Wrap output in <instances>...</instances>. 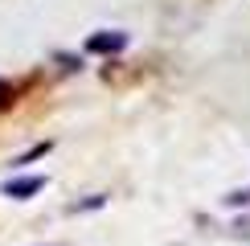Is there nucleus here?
Segmentation results:
<instances>
[{"mask_svg": "<svg viewBox=\"0 0 250 246\" xmlns=\"http://www.w3.org/2000/svg\"><path fill=\"white\" fill-rule=\"evenodd\" d=\"M127 45H131V37L119 33V29H115V33L103 29V33H90V37H86V49H90V54H123Z\"/></svg>", "mask_w": 250, "mask_h": 246, "instance_id": "1", "label": "nucleus"}, {"mask_svg": "<svg viewBox=\"0 0 250 246\" xmlns=\"http://www.w3.org/2000/svg\"><path fill=\"white\" fill-rule=\"evenodd\" d=\"M4 102H13V86H8V82L0 78V107H4Z\"/></svg>", "mask_w": 250, "mask_h": 246, "instance_id": "5", "label": "nucleus"}, {"mask_svg": "<svg viewBox=\"0 0 250 246\" xmlns=\"http://www.w3.org/2000/svg\"><path fill=\"white\" fill-rule=\"evenodd\" d=\"M45 152H49V140H45V144H33V148H29V152H21V156L13 160V168H21V164H29V160H37V156H45Z\"/></svg>", "mask_w": 250, "mask_h": 246, "instance_id": "4", "label": "nucleus"}, {"mask_svg": "<svg viewBox=\"0 0 250 246\" xmlns=\"http://www.w3.org/2000/svg\"><path fill=\"white\" fill-rule=\"evenodd\" d=\"M107 205V193H95V197H86V201H74L70 205V213H86V209H103Z\"/></svg>", "mask_w": 250, "mask_h": 246, "instance_id": "3", "label": "nucleus"}, {"mask_svg": "<svg viewBox=\"0 0 250 246\" xmlns=\"http://www.w3.org/2000/svg\"><path fill=\"white\" fill-rule=\"evenodd\" d=\"M45 189V177H17V181H4V197H13V201H29L33 193Z\"/></svg>", "mask_w": 250, "mask_h": 246, "instance_id": "2", "label": "nucleus"}]
</instances>
